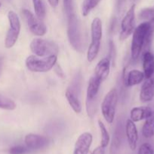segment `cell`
<instances>
[{"label": "cell", "mask_w": 154, "mask_h": 154, "mask_svg": "<svg viewBox=\"0 0 154 154\" xmlns=\"http://www.w3.org/2000/svg\"><path fill=\"white\" fill-rule=\"evenodd\" d=\"M22 14L25 19L30 31L33 35L37 36H42L45 35L47 32V27L42 20L35 17L30 11L27 9H23Z\"/></svg>", "instance_id": "10"}, {"label": "cell", "mask_w": 154, "mask_h": 154, "mask_svg": "<svg viewBox=\"0 0 154 154\" xmlns=\"http://www.w3.org/2000/svg\"><path fill=\"white\" fill-rule=\"evenodd\" d=\"M57 55L39 58L36 55H30L26 59L25 65L27 69L32 72H47L54 68L57 63Z\"/></svg>", "instance_id": "3"}, {"label": "cell", "mask_w": 154, "mask_h": 154, "mask_svg": "<svg viewBox=\"0 0 154 154\" xmlns=\"http://www.w3.org/2000/svg\"><path fill=\"white\" fill-rule=\"evenodd\" d=\"M110 63H111V61L108 57L101 59L95 67L94 76L101 80L102 82L104 80L107 79L110 74Z\"/></svg>", "instance_id": "16"}, {"label": "cell", "mask_w": 154, "mask_h": 154, "mask_svg": "<svg viewBox=\"0 0 154 154\" xmlns=\"http://www.w3.org/2000/svg\"><path fill=\"white\" fill-rule=\"evenodd\" d=\"M109 52H110V54H109L108 58L111 61V60H113L115 59V52H116L114 44H113V42H110V51H109Z\"/></svg>", "instance_id": "31"}, {"label": "cell", "mask_w": 154, "mask_h": 154, "mask_svg": "<svg viewBox=\"0 0 154 154\" xmlns=\"http://www.w3.org/2000/svg\"><path fill=\"white\" fill-rule=\"evenodd\" d=\"M36 17L40 20H43L45 17V8L42 0H32Z\"/></svg>", "instance_id": "23"}, {"label": "cell", "mask_w": 154, "mask_h": 154, "mask_svg": "<svg viewBox=\"0 0 154 154\" xmlns=\"http://www.w3.org/2000/svg\"><path fill=\"white\" fill-rule=\"evenodd\" d=\"M98 126H99L101 134V145L106 148L108 146L109 143H110V135H109V132L107 131V128H106L105 125L104 124V123L101 120H98Z\"/></svg>", "instance_id": "22"}, {"label": "cell", "mask_w": 154, "mask_h": 154, "mask_svg": "<svg viewBox=\"0 0 154 154\" xmlns=\"http://www.w3.org/2000/svg\"><path fill=\"white\" fill-rule=\"evenodd\" d=\"M102 81L95 76L90 78L87 87V98H86V109L89 117H93L96 111L97 99L98 97L100 87Z\"/></svg>", "instance_id": "7"}, {"label": "cell", "mask_w": 154, "mask_h": 154, "mask_svg": "<svg viewBox=\"0 0 154 154\" xmlns=\"http://www.w3.org/2000/svg\"><path fill=\"white\" fill-rule=\"evenodd\" d=\"M30 48L35 55L39 57L57 55L59 51L57 44L42 38L33 39L30 43Z\"/></svg>", "instance_id": "6"}, {"label": "cell", "mask_w": 154, "mask_h": 154, "mask_svg": "<svg viewBox=\"0 0 154 154\" xmlns=\"http://www.w3.org/2000/svg\"><path fill=\"white\" fill-rule=\"evenodd\" d=\"M152 21V20H151ZM151 21H145L135 27L133 32L131 45V55L132 60H136L140 57L146 42V35L151 26Z\"/></svg>", "instance_id": "1"}, {"label": "cell", "mask_w": 154, "mask_h": 154, "mask_svg": "<svg viewBox=\"0 0 154 154\" xmlns=\"http://www.w3.org/2000/svg\"><path fill=\"white\" fill-rule=\"evenodd\" d=\"M48 3H49L50 5L53 8H56L58 5L59 0H48Z\"/></svg>", "instance_id": "34"}, {"label": "cell", "mask_w": 154, "mask_h": 154, "mask_svg": "<svg viewBox=\"0 0 154 154\" xmlns=\"http://www.w3.org/2000/svg\"><path fill=\"white\" fill-rule=\"evenodd\" d=\"M102 34L103 26L101 20L99 17H95L91 25V42L87 51V60L89 63L93 62L98 57L101 48Z\"/></svg>", "instance_id": "2"}, {"label": "cell", "mask_w": 154, "mask_h": 154, "mask_svg": "<svg viewBox=\"0 0 154 154\" xmlns=\"http://www.w3.org/2000/svg\"><path fill=\"white\" fill-rule=\"evenodd\" d=\"M125 130V128L124 129L123 123L122 120H118V123L116 124V129H115L114 134L112 140L111 147H110V153L111 154H114L117 153L120 147L122 141L123 140L124 131Z\"/></svg>", "instance_id": "15"}, {"label": "cell", "mask_w": 154, "mask_h": 154, "mask_svg": "<svg viewBox=\"0 0 154 154\" xmlns=\"http://www.w3.org/2000/svg\"><path fill=\"white\" fill-rule=\"evenodd\" d=\"M135 29V5H133L128 9L121 22V32L119 40L124 41L128 38Z\"/></svg>", "instance_id": "9"}, {"label": "cell", "mask_w": 154, "mask_h": 154, "mask_svg": "<svg viewBox=\"0 0 154 154\" xmlns=\"http://www.w3.org/2000/svg\"><path fill=\"white\" fill-rule=\"evenodd\" d=\"M1 65H2V60L0 59V68H1Z\"/></svg>", "instance_id": "35"}, {"label": "cell", "mask_w": 154, "mask_h": 154, "mask_svg": "<svg viewBox=\"0 0 154 154\" xmlns=\"http://www.w3.org/2000/svg\"><path fill=\"white\" fill-rule=\"evenodd\" d=\"M142 135L146 138H151L154 136V107H152V114L145 119V123L142 127Z\"/></svg>", "instance_id": "21"}, {"label": "cell", "mask_w": 154, "mask_h": 154, "mask_svg": "<svg viewBox=\"0 0 154 154\" xmlns=\"http://www.w3.org/2000/svg\"><path fill=\"white\" fill-rule=\"evenodd\" d=\"M93 137L90 132L81 134L75 141L73 154H88L91 145Z\"/></svg>", "instance_id": "12"}, {"label": "cell", "mask_w": 154, "mask_h": 154, "mask_svg": "<svg viewBox=\"0 0 154 154\" xmlns=\"http://www.w3.org/2000/svg\"><path fill=\"white\" fill-rule=\"evenodd\" d=\"M26 146L30 150H40L44 148L49 144V139L48 138L42 135H37V134H28L24 138Z\"/></svg>", "instance_id": "11"}, {"label": "cell", "mask_w": 154, "mask_h": 154, "mask_svg": "<svg viewBox=\"0 0 154 154\" xmlns=\"http://www.w3.org/2000/svg\"><path fill=\"white\" fill-rule=\"evenodd\" d=\"M0 7H1V3H0Z\"/></svg>", "instance_id": "36"}, {"label": "cell", "mask_w": 154, "mask_h": 154, "mask_svg": "<svg viewBox=\"0 0 154 154\" xmlns=\"http://www.w3.org/2000/svg\"><path fill=\"white\" fill-rule=\"evenodd\" d=\"M67 36L70 45L75 51L82 52L83 42L79 23L75 14L67 17Z\"/></svg>", "instance_id": "4"}, {"label": "cell", "mask_w": 154, "mask_h": 154, "mask_svg": "<svg viewBox=\"0 0 154 154\" xmlns=\"http://www.w3.org/2000/svg\"><path fill=\"white\" fill-rule=\"evenodd\" d=\"M119 94L116 88H113L107 93L101 103V112L106 121L111 124L113 123L116 114Z\"/></svg>", "instance_id": "5"}, {"label": "cell", "mask_w": 154, "mask_h": 154, "mask_svg": "<svg viewBox=\"0 0 154 154\" xmlns=\"http://www.w3.org/2000/svg\"><path fill=\"white\" fill-rule=\"evenodd\" d=\"M154 98V78L146 79L142 84L140 92V100L142 102H149Z\"/></svg>", "instance_id": "14"}, {"label": "cell", "mask_w": 154, "mask_h": 154, "mask_svg": "<svg viewBox=\"0 0 154 154\" xmlns=\"http://www.w3.org/2000/svg\"><path fill=\"white\" fill-rule=\"evenodd\" d=\"M152 112V107H135L131 109L130 117L133 122H139L147 118Z\"/></svg>", "instance_id": "18"}, {"label": "cell", "mask_w": 154, "mask_h": 154, "mask_svg": "<svg viewBox=\"0 0 154 154\" xmlns=\"http://www.w3.org/2000/svg\"><path fill=\"white\" fill-rule=\"evenodd\" d=\"M125 134H126L127 140L128 145L131 150H135L137 148V141H138V132L134 122L130 119L126 121L125 124Z\"/></svg>", "instance_id": "13"}, {"label": "cell", "mask_w": 154, "mask_h": 154, "mask_svg": "<svg viewBox=\"0 0 154 154\" xmlns=\"http://www.w3.org/2000/svg\"><path fill=\"white\" fill-rule=\"evenodd\" d=\"M105 153V147H102V146H99L97 148H95L93 150L91 154H104Z\"/></svg>", "instance_id": "33"}, {"label": "cell", "mask_w": 154, "mask_h": 154, "mask_svg": "<svg viewBox=\"0 0 154 154\" xmlns=\"http://www.w3.org/2000/svg\"><path fill=\"white\" fill-rule=\"evenodd\" d=\"M63 8H64V11L66 15V17L70 16L71 14H75L74 13L72 0H63Z\"/></svg>", "instance_id": "29"}, {"label": "cell", "mask_w": 154, "mask_h": 154, "mask_svg": "<svg viewBox=\"0 0 154 154\" xmlns=\"http://www.w3.org/2000/svg\"><path fill=\"white\" fill-rule=\"evenodd\" d=\"M139 17L146 21H151L154 20V10L151 8L143 9L139 14Z\"/></svg>", "instance_id": "27"}, {"label": "cell", "mask_w": 154, "mask_h": 154, "mask_svg": "<svg viewBox=\"0 0 154 154\" xmlns=\"http://www.w3.org/2000/svg\"><path fill=\"white\" fill-rule=\"evenodd\" d=\"M101 0H84L82 3V14L84 17H86L92 9L95 8Z\"/></svg>", "instance_id": "25"}, {"label": "cell", "mask_w": 154, "mask_h": 154, "mask_svg": "<svg viewBox=\"0 0 154 154\" xmlns=\"http://www.w3.org/2000/svg\"><path fill=\"white\" fill-rule=\"evenodd\" d=\"M144 78L143 72L137 69H133L128 72L126 78L123 76V82L126 87H133L140 84L143 81Z\"/></svg>", "instance_id": "19"}, {"label": "cell", "mask_w": 154, "mask_h": 154, "mask_svg": "<svg viewBox=\"0 0 154 154\" xmlns=\"http://www.w3.org/2000/svg\"><path fill=\"white\" fill-rule=\"evenodd\" d=\"M54 72H56V74H57L59 77H60V78H63V77H64V73H63V70H62L61 68H60V66H59V65H57V63H56L55 66H54Z\"/></svg>", "instance_id": "32"}, {"label": "cell", "mask_w": 154, "mask_h": 154, "mask_svg": "<svg viewBox=\"0 0 154 154\" xmlns=\"http://www.w3.org/2000/svg\"><path fill=\"white\" fill-rule=\"evenodd\" d=\"M81 84H82V75L80 72L76 74L75 78L72 80V83L70 84V87H68L69 90L73 91L76 94H79L80 90H81Z\"/></svg>", "instance_id": "26"}, {"label": "cell", "mask_w": 154, "mask_h": 154, "mask_svg": "<svg viewBox=\"0 0 154 154\" xmlns=\"http://www.w3.org/2000/svg\"><path fill=\"white\" fill-rule=\"evenodd\" d=\"M8 18L10 24V28L6 35L5 45L6 48H11L16 44L21 31V21L18 14L13 11L8 14Z\"/></svg>", "instance_id": "8"}, {"label": "cell", "mask_w": 154, "mask_h": 154, "mask_svg": "<svg viewBox=\"0 0 154 154\" xmlns=\"http://www.w3.org/2000/svg\"><path fill=\"white\" fill-rule=\"evenodd\" d=\"M137 154H154L152 147L149 143H143L140 146Z\"/></svg>", "instance_id": "30"}, {"label": "cell", "mask_w": 154, "mask_h": 154, "mask_svg": "<svg viewBox=\"0 0 154 154\" xmlns=\"http://www.w3.org/2000/svg\"><path fill=\"white\" fill-rule=\"evenodd\" d=\"M30 151V149L26 146H14V147H11L9 150V153L10 154H25L27 153Z\"/></svg>", "instance_id": "28"}, {"label": "cell", "mask_w": 154, "mask_h": 154, "mask_svg": "<svg viewBox=\"0 0 154 154\" xmlns=\"http://www.w3.org/2000/svg\"><path fill=\"white\" fill-rule=\"evenodd\" d=\"M0 108L8 111H13L16 108V104L12 99L0 94Z\"/></svg>", "instance_id": "24"}, {"label": "cell", "mask_w": 154, "mask_h": 154, "mask_svg": "<svg viewBox=\"0 0 154 154\" xmlns=\"http://www.w3.org/2000/svg\"><path fill=\"white\" fill-rule=\"evenodd\" d=\"M65 96H66L68 103L70 105L74 112H75L76 114L81 113L82 105L81 103H80L79 99V95L74 93L71 90H69V88H67L66 90V93H65Z\"/></svg>", "instance_id": "20"}, {"label": "cell", "mask_w": 154, "mask_h": 154, "mask_svg": "<svg viewBox=\"0 0 154 154\" xmlns=\"http://www.w3.org/2000/svg\"><path fill=\"white\" fill-rule=\"evenodd\" d=\"M143 70L146 79L154 75V55L149 51H145L143 55Z\"/></svg>", "instance_id": "17"}]
</instances>
